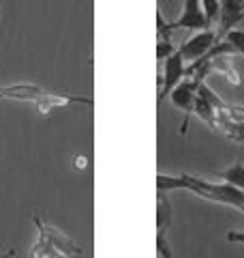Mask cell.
<instances>
[{
	"label": "cell",
	"instance_id": "1",
	"mask_svg": "<svg viewBox=\"0 0 244 258\" xmlns=\"http://www.w3.org/2000/svg\"><path fill=\"white\" fill-rule=\"evenodd\" d=\"M157 187L161 191H172V189H189L197 196L212 200L218 205H227L233 207L238 211L244 213V191L233 187L229 183H212L206 179H197L191 174H178V176H167V174H159L157 176Z\"/></svg>",
	"mask_w": 244,
	"mask_h": 258
},
{
	"label": "cell",
	"instance_id": "2",
	"mask_svg": "<svg viewBox=\"0 0 244 258\" xmlns=\"http://www.w3.org/2000/svg\"><path fill=\"white\" fill-rule=\"evenodd\" d=\"M193 114L212 127L216 134H223L227 140L244 142V120H235L227 114L223 110V99L206 82H201L197 88Z\"/></svg>",
	"mask_w": 244,
	"mask_h": 258
},
{
	"label": "cell",
	"instance_id": "3",
	"mask_svg": "<svg viewBox=\"0 0 244 258\" xmlns=\"http://www.w3.org/2000/svg\"><path fill=\"white\" fill-rule=\"evenodd\" d=\"M199 80L197 78H182L180 82L174 86V91L169 93L172 97V103L184 112V123L180 127V134L184 136L186 129H189V120L193 116V108H195V97H197V88H199Z\"/></svg>",
	"mask_w": 244,
	"mask_h": 258
},
{
	"label": "cell",
	"instance_id": "4",
	"mask_svg": "<svg viewBox=\"0 0 244 258\" xmlns=\"http://www.w3.org/2000/svg\"><path fill=\"white\" fill-rule=\"evenodd\" d=\"M184 78V58L180 52H174L163 60V76L159 78V103L165 101V97L174 91V86Z\"/></svg>",
	"mask_w": 244,
	"mask_h": 258
},
{
	"label": "cell",
	"instance_id": "5",
	"mask_svg": "<svg viewBox=\"0 0 244 258\" xmlns=\"http://www.w3.org/2000/svg\"><path fill=\"white\" fill-rule=\"evenodd\" d=\"M32 222H35L37 230H39V237L45 239L47 243H52L56 249H60V252H64V254L71 256V258L73 256H81V247L73 239H69L64 232H60L58 228H54V226H50V224L41 222L39 215H32Z\"/></svg>",
	"mask_w": 244,
	"mask_h": 258
},
{
	"label": "cell",
	"instance_id": "6",
	"mask_svg": "<svg viewBox=\"0 0 244 258\" xmlns=\"http://www.w3.org/2000/svg\"><path fill=\"white\" fill-rule=\"evenodd\" d=\"M216 41H218V39H216V30L206 28V30H199L197 35H193L186 43H182L180 47H178V52H180V56L184 60L193 62V60L201 58L203 54H208L210 47H212Z\"/></svg>",
	"mask_w": 244,
	"mask_h": 258
},
{
	"label": "cell",
	"instance_id": "7",
	"mask_svg": "<svg viewBox=\"0 0 244 258\" xmlns=\"http://www.w3.org/2000/svg\"><path fill=\"white\" fill-rule=\"evenodd\" d=\"M218 3H221V13H218L216 39H223L227 32L244 22V0H218Z\"/></svg>",
	"mask_w": 244,
	"mask_h": 258
},
{
	"label": "cell",
	"instance_id": "8",
	"mask_svg": "<svg viewBox=\"0 0 244 258\" xmlns=\"http://www.w3.org/2000/svg\"><path fill=\"white\" fill-rule=\"evenodd\" d=\"M174 28H191V30H206L210 28V24L206 20V13L201 9V0H184V9L182 15L176 22L169 24Z\"/></svg>",
	"mask_w": 244,
	"mask_h": 258
},
{
	"label": "cell",
	"instance_id": "9",
	"mask_svg": "<svg viewBox=\"0 0 244 258\" xmlns=\"http://www.w3.org/2000/svg\"><path fill=\"white\" fill-rule=\"evenodd\" d=\"M71 103H84V106H92V99L90 97H77V95H54V93H43V97L35 103L39 108L41 114H47L50 110L54 108H64V106H71Z\"/></svg>",
	"mask_w": 244,
	"mask_h": 258
},
{
	"label": "cell",
	"instance_id": "10",
	"mask_svg": "<svg viewBox=\"0 0 244 258\" xmlns=\"http://www.w3.org/2000/svg\"><path fill=\"white\" fill-rule=\"evenodd\" d=\"M43 88L35 86V84H13V86H3L0 88V95L7 97V99H18V101H30L37 103L41 97H43Z\"/></svg>",
	"mask_w": 244,
	"mask_h": 258
},
{
	"label": "cell",
	"instance_id": "11",
	"mask_svg": "<svg viewBox=\"0 0 244 258\" xmlns=\"http://www.w3.org/2000/svg\"><path fill=\"white\" fill-rule=\"evenodd\" d=\"M172 226V203L167 198V191L159 189L157 198V230H167Z\"/></svg>",
	"mask_w": 244,
	"mask_h": 258
},
{
	"label": "cell",
	"instance_id": "12",
	"mask_svg": "<svg viewBox=\"0 0 244 258\" xmlns=\"http://www.w3.org/2000/svg\"><path fill=\"white\" fill-rule=\"evenodd\" d=\"M30 256L32 258H71V256H67L64 252H60V249H56L52 243H47L45 239H37V243L32 245V249H30Z\"/></svg>",
	"mask_w": 244,
	"mask_h": 258
},
{
	"label": "cell",
	"instance_id": "13",
	"mask_svg": "<svg viewBox=\"0 0 244 258\" xmlns=\"http://www.w3.org/2000/svg\"><path fill=\"white\" fill-rule=\"evenodd\" d=\"M221 179L225 183L233 185V187H238L244 191V164H240V161H235V164H231L227 170L221 172Z\"/></svg>",
	"mask_w": 244,
	"mask_h": 258
},
{
	"label": "cell",
	"instance_id": "14",
	"mask_svg": "<svg viewBox=\"0 0 244 258\" xmlns=\"http://www.w3.org/2000/svg\"><path fill=\"white\" fill-rule=\"evenodd\" d=\"M176 52V47L172 43V39H161L157 37V60H165L167 56H172Z\"/></svg>",
	"mask_w": 244,
	"mask_h": 258
},
{
	"label": "cell",
	"instance_id": "15",
	"mask_svg": "<svg viewBox=\"0 0 244 258\" xmlns=\"http://www.w3.org/2000/svg\"><path fill=\"white\" fill-rule=\"evenodd\" d=\"M157 252L161 258H174L172 247L167 243V230H157Z\"/></svg>",
	"mask_w": 244,
	"mask_h": 258
},
{
	"label": "cell",
	"instance_id": "16",
	"mask_svg": "<svg viewBox=\"0 0 244 258\" xmlns=\"http://www.w3.org/2000/svg\"><path fill=\"white\" fill-rule=\"evenodd\" d=\"M157 37L161 39H172V26L163 20L161 11H157Z\"/></svg>",
	"mask_w": 244,
	"mask_h": 258
},
{
	"label": "cell",
	"instance_id": "17",
	"mask_svg": "<svg viewBox=\"0 0 244 258\" xmlns=\"http://www.w3.org/2000/svg\"><path fill=\"white\" fill-rule=\"evenodd\" d=\"M227 241H231V243H244V232H227Z\"/></svg>",
	"mask_w": 244,
	"mask_h": 258
},
{
	"label": "cell",
	"instance_id": "18",
	"mask_svg": "<svg viewBox=\"0 0 244 258\" xmlns=\"http://www.w3.org/2000/svg\"><path fill=\"white\" fill-rule=\"evenodd\" d=\"M77 168H86V159L84 157H77Z\"/></svg>",
	"mask_w": 244,
	"mask_h": 258
},
{
	"label": "cell",
	"instance_id": "19",
	"mask_svg": "<svg viewBox=\"0 0 244 258\" xmlns=\"http://www.w3.org/2000/svg\"><path fill=\"white\" fill-rule=\"evenodd\" d=\"M13 256H15L13 249H9V252H7V254H0V258H13Z\"/></svg>",
	"mask_w": 244,
	"mask_h": 258
}]
</instances>
